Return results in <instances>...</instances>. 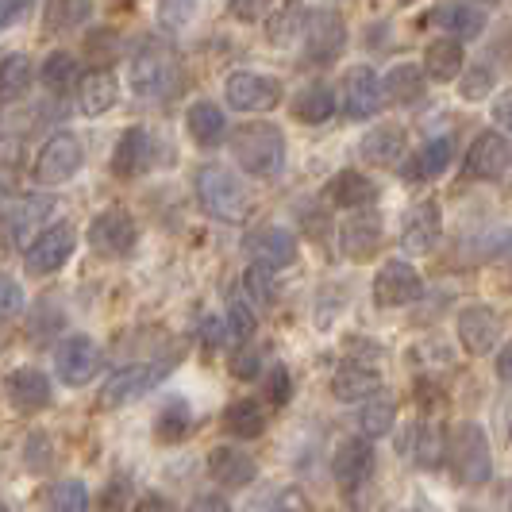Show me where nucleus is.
I'll return each instance as SVG.
<instances>
[{"label": "nucleus", "instance_id": "nucleus-30", "mask_svg": "<svg viewBox=\"0 0 512 512\" xmlns=\"http://www.w3.org/2000/svg\"><path fill=\"white\" fill-rule=\"evenodd\" d=\"M328 201H332L335 208H366L378 201V185L366 178V174H359V170H339L332 181H328Z\"/></svg>", "mask_w": 512, "mask_h": 512}, {"label": "nucleus", "instance_id": "nucleus-32", "mask_svg": "<svg viewBox=\"0 0 512 512\" xmlns=\"http://www.w3.org/2000/svg\"><path fill=\"white\" fill-rule=\"evenodd\" d=\"M424 70L428 77H436V81H455L459 70H466V47H462V39H436V43H428V51H424Z\"/></svg>", "mask_w": 512, "mask_h": 512}, {"label": "nucleus", "instance_id": "nucleus-27", "mask_svg": "<svg viewBox=\"0 0 512 512\" xmlns=\"http://www.w3.org/2000/svg\"><path fill=\"white\" fill-rule=\"evenodd\" d=\"M362 162L370 166H397L405 158V128L397 124H382V128L366 131L359 143Z\"/></svg>", "mask_w": 512, "mask_h": 512}, {"label": "nucleus", "instance_id": "nucleus-3", "mask_svg": "<svg viewBox=\"0 0 512 512\" xmlns=\"http://www.w3.org/2000/svg\"><path fill=\"white\" fill-rule=\"evenodd\" d=\"M231 154L235 162L255 174V178H278L285 170V135L274 124H243L231 135Z\"/></svg>", "mask_w": 512, "mask_h": 512}, {"label": "nucleus", "instance_id": "nucleus-9", "mask_svg": "<svg viewBox=\"0 0 512 512\" xmlns=\"http://www.w3.org/2000/svg\"><path fill=\"white\" fill-rule=\"evenodd\" d=\"M81 162H85L81 143H77L70 131H58V135H51L39 147L31 174H35V181H43V185H62V181H70L81 170Z\"/></svg>", "mask_w": 512, "mask_h": 512}, {"label": "nucleus", "instance_id": "nucleus-15", "mask_svg": "<svg viewBox=\"0 0 512 512\" xmlns=\"http://www.w3.org/2000/svg\"><path fill=\"white\" fill-rule=\"evenodd\" d=\"M420 297H424V278L412 270L409 262L393 258L374 274V301L382 308H405Z\"/></svg>", "mask_w": 512, "mask_h": 512}, {"label": "nucleus", "instance_id": "nucleus-11", "mask_svg": "<svg viewBox=\"0 0 512 512\" xmlns=\"http://www.w3.org/2000/svg\"><path fill=\"white\" fill-rule=\"evenodd\" d=\"M455 332H459V343L466 347V355L486 359L489 351L497 347V339H501V312L489 305L459 308V316H455Z\"/></svg>", "mask_w": 512, "mask_h": 512}, {"label": "nucleus", "instance_id": "nucleus-21", "mask_svg": "<svg viewBox=\"0 0 512 512\" xmlns=\"http://www.w3.org/2000/svg\"><path fill=\"white\" fill-rule=\"evenodd\" d=\"M154 139L147 128H128L120 135V143H116V151H112V174H120V178H139L143 170H151L154 162Z\"/></svg>", "mask_w": 512, "mask_h": 512}, {"label": "nucleus", "instance_id": "nucleus-52", "mask_svg": "<svg viewBox=\"0 0 512 512\" xmlns=\"http://www.w3.org/2000/svg\"><path fill=\"white\" fill-rule=\"evenodd\" d=\"M258 366H262V355H258L255 347H239V351L231 355V374H235V378H243V382H251V378H255Z\"/></svg>", "mask_w": 512, "mask_h": 512}, {"label": "nucleus", "instance_id": "nucleus-37", "mask_svg": "<svg viewBox=\"0 0 512 512\" xmlns=\"http://www.w3.org/2000/svg\"><path fill=\"white\" fill-rule=\"evenodd\" d=\"M355 424H359L362 439H382L393 432L397 424V405L389 397H370L359 412H355Z\"/></svg>", "mask_w": 512, "mask_h": 512}, {"label": "nucleus", "instance_id": "nucleus-8", "mask_svg": "<svg viewBox=\"0 0 512 512\" xmlns=\"http://www.w3.org/2000/svg\"><path fill=\"white\" fill-rule=\"evenodd\" d=\"M135 243H139V228H135V220H131L128 208H104L93 216V224H89V247L104 258H124L135 251Z\"/></svg>", "mask_w": 512, "mask_h": 512}, {"label": "nucleus", "instance_id": "nucleus-34", "mask_svg": "<svg viewBox=\"0 0 512 512\" xmlns=\"http://www.w3.org/2000/svg\"><path fill=\"white\" fill-rule=\"evenodd\" d=\"M447 166H451V139H428L420 151L412 154V162H405L401 174L409 181H436Z\"/></svg>", "mask_w": 512, "mask_h": 512}, {"label": "nucleus", "instance_id": "nucleus-45", "mask_svg": "<svg viewBox=\"0 0 512 512\" xmlns=\"http://www.w3.org/2000/svg\"><path fill=\"white\" fill-rule=\"evenodd\" d=\"M20 459H24V466L31 470V474H51V466H54V439L47 436V432H27Z\"/></svg>", "mask_w": 512, "mask_h": 512}, {"label": "nucleus", "instance_id": "nucleus-17", "mask_svg": "<svg viewBox=\"0 0 512 512\" xmlns=\"http://www.w3.org/2000/svg\"><path fill=\"white\" fill-rule=\"evenodd\" d=\"M385 104V81L370 66H355L347 70V81H343V108L351 120H370L378 116Z\"/></svg>", "mask_w": 512, "mask_h": 512}, {"label": "nucleus", "instance_id": "nucleus-13", "mask_svg": "<svg viewBox=\"0 0 512 512\" xmlns=\"http://www.w3.org/2000/svg\"><path fill=\"white\" fill-rule=\"evenodd\" d=\"M347 47V24L335 8H316L312 20H308V35H305V58L312 66H328L335 62Z\"/></svg>", "mask_w": 512, "mask_h": 512}, {"label": "nucleus", "instance_id": "nucleus-59", "mask_svg": "<svg viewBox=\"0 0 512 512\" xmlns=\"http://www.w3.org/2000/svg\"><path fill=\"white\" fill-rule=\"evenodd\" d=\"M497 378L505 385H512V339L497 351Z\"/></svg>", "mask_w": 512, "mask_h": 512}, {"label": "nucleus", "instance_id": "nucleus-26", "mask_svg": "<svg viewBox=\"0 0 512 512\" xmlns=\"http://www.w3.org/2000/svg\"><path fill=\"white\" fill-rule=\"evenodd\" d=\"M308 20H312V12H308L305 4L285 0L282 8H274L270 20H266V39H270V47H293V43H301L308 35Z\"/></svg>", "mask_w": 512, "mask_h": 512}, {"label": "nucleus", "instance_id": "nucleus-22", "mask_svg": "<svg viewBox=\"0 0 512 512\" xmlns=\"http://www.w3.org/2000/svg\"><path fill=\"white\" fill-rule=\"evenodd\" d=\"M447 447H451V436L439 428L436 420H420L409 428V439H405V451L409 459L420 466V470H439L447 462Z\"/></svg>", "mask_w": 512, "mask_h": 512}, {"label": "nucleus", "instance_id": "nucleus-44", "mask_svg": "<svg viewBox=\"0 0 512 512\" xmlns=\"http://www.w3.org/2000/svg\"><path fill=\"white\" fill-rule=\"evenodd\" d=\"M497 89V70L486 66V62H478V66H466L459 77V97L470 104L478 101H489V93Z\"/></svg>", "mask_w": 512, "mask_h": 512}, {"label": "nucleus", "instance_id": "nucleus-25", "mask_svg": "<svg viewBox=\"0 0 512 512\" xmlns=\"http://www.w3.org/2000/svg\"><path fill=\"white\" fill-rule=\"evenodd\" d=\"M51 197H24V201H16V205H8L4 212V231H8V243H16V247H31L27 243V235L39 228L47 216H51Z\"/></svg>", "mask_w": 512, "mask_h": 512}, {"label": "nucleus", "instance_id": "nucleus-20", "mask_svg": "<svg viewBox=\"0 0 512 512\" xmlns=\"http://www.w3.org/2000/svg\"><path fill=\"white\" fill-rule=\"evenodd\" d=\"M382 239H385L382 216L378 212H362V216H351L339 228V251L351 258V262H362V258L378 255Z\"/></svg>", "mask_w": 512, "mask_h": 512}, {"label": "nucleus", "instance_id": "nucleus-39", "mask_svg": "<svg viewBox=\"0 0 512 512\" xmlns=\"http://www.w3.org/2000/svg\"><path fill=\"white\" fill-rule=\"evenodd\" d=\"M39 509L43 512H89V493L81 482L66 478V482H51L39 497Z\"/></svg>", "mask_w": 512, "mask_h": 512}, {"label": "nucleus", "instance_id": "nucleus-14", "mask_svg": "<svg viewBox=\"0 0 512 512\" xmlns=\"http://www.w3.org/2000/svg\"><path fill=\"white\" fill-rule=\"evenodd\" d=\"M243 255L262 270H285L297 262V239L285 228H255L243 235Z\"/></svg>", "mask_w": 512, "mask_h": 512}, {"label": "nucleus", "instance_id": "nucleus-12", "mask_svg": "<svg viewBox=\"0 0 512 512\" xmlns=\"http://www.w3.org/2000/svg\"><path fill=\"white\" fill-rule=\"evenodd\" d=\"M224 97L235 112H270L285 97V85L266 74H231L224 85Z\"/></svg>", "mask_w": 512, "mask_h": 512}, {"label": "nucleus", "instance_id": "nucleus-54", "mask_svg": "<svg viewBox=\"0 0 512 512\" xmlns=\"http://www.w3.org/2000/svg\"><path fill=\"white\" fill-rule=\"evenodd\" d=\"M31 4L35 0H0V24L12 27L16 20H24L27 12H31Z\"/></svg>", "mask_w": 512, "mask_h": 512}, {"label": "nucleus", "instance_id": "nucleus-24", "mask_svg": "<svg viewBox=\"0 0 512 512\" xmlns=\"http://www.w3.org/2000/svg\"><path fill=\"white\" fill-rule=\"evenodd\" d=\"M382 389V374L374 366H339L332 374V397L335 401H347V405H366L370 397H378Z\"/></svg>", "mask_w": 512, "mask_h": 512}, {"label": "nucleus", "instance_id": "nucleus-49", "mask_svg": "<svg viewBox=\"0 0 512 512\" xmlns=\"http://www.w3.org/2000/svg\"><path fill=\"white\" fill-rule=\"evenodd\" d=\"M243 293H247V301L251 305H274V289H270V270H262V266H251L247 274H243Z\"/></svg>", "mask_w": 512, "mask_h": 512}, {"label": "nucleus", "instance_id": "nucleus-28", "mask_svg": "<svg viewBox=\"0 0 512 512\" xmlns=\"http://www.w3.org/2000/svg\"><path fill=\"white\" fill-rule=\"evenodd\" d=\"M185 128H189L197 147H220L224 135H228V116H224L220 104L197 101L189 104V112H185Z\"/></svg>", "mask_w": 512, "mask_h": 512}, {"label": "nucleus", "instance_id": "nucleus-56", "mask_svg": "<svg viewBox=\"0 0 512 512\" xmlns=\"http://www.w3.org/2000/svg\"><path fill=\"white\" fill-rule=\"evenodd\" d=\"M185 512H231V505L220 497V493H201V497L189 501V509Z\"/></svg>", "mask_w": 512, "mask_h": 512}, {"label": "nucleus", "instance_id": "nucleus-16", "mask_svg": "<svg viewBox=\"0 0 512 512\" xmlns=\"http://www.w3.org/2000/svg\"><path fill=\"white\" fill-rule=\"evenodd\" d=\"M208 478L224 489H243L258 478V459L247 447L235 443H220L208 451Z\"/></svg>", "mask_w": 512, "mask_h": 512}, {"label": "nucleus", "instance_id": "nucleus-23", "mask_svg": "<svg viewBox=\"0 0 512 512\" xmlns=\"http://www.w3.org/2000/svg\"><path fill=\"white\" fill-rule=\"evenodd\" d=\"M51 397H54V385L43 370H35V366H20V370H12V374H8V401H12L20 412L47 409V405H51Z\"/></svg>", "mask_w": 512, "mask_h": 512}, {"label": "nucleus", "instance_id": "nucleus-4", "mask_svg": "<svg viewBox=\"0 0 512 512\" xmlns=\"http://www.w3.org/2000/svg\"><path fill=\"white\" fill-rule=\"evenodd\" d=\"M447 462L459 486H486L493 478V451H489V436L482 424L474 420H459L451 428V447H447Z\"/></svg>", "mask_w": 512, "mask_h": 512}, {"label": "nucleus", "instance_id": "nucleus-36", "mask_svg": "<svg viewBox=\"0 0 512 512\" xmlns=\"http://www.w3.org/2000/svg\"><path fill=\"white\" fill-rule=\"evenodd\" d=\"M189 428H193V409H189V401H166L158 416H154V436L158 443H181V439L189 436Z\"/></svg>", "mask_w": 512, "mask_h": 512}, {"label": "nucleus", "instance_id": "nucleus-46", "mask_svg": "<svg viewBox=\"0 0 512 512\" xmlns=\"http://www.w3.org/2000/svg\"><path fill=\"white\" fill-rule=\"evenodd\" d=\"M228 328H231V339L235 343H247L258 328V316H255V305L247 301V293H235L228 301Z\"/></svg>", "mask_w": 512, "mask_h": 512}, {"label": "nucleus", "instance_id": "nucleus-18", "mask_svg": "<svg viewBox=\"0 0 512 512\" xmlns=\"http://www.w3.org/2000/svg\"><path fill=\"white\" fill-rule=\"evenodd\" d=\"M443 235V212H439L436 201H420V205L409 208L405 216V228H401V247L409 255H428Z\"/></svg>", "mask_w": 512, "mask_h": 512}, {"label": "nucleus", "instance_id": "nucleus-29", "mask_svg": "<svg viewBox=\"0 0 512 512\" xmlns=\"http://www.w3.org/2000/svg\"><path fill=\"white\" fill-rule=\"evenodd\" d=\"M424 24L447 31L451 39H474V35H482L486 16H482L478 8H466V4H436V8L424 16Z\"/></svg>", "mask_w": 512, "mask_h": 512}, {"label": "nucleus", "instance_id": "nucleus-35", "mask_svg": "<svg viewBox=\"0 0 512 512\" xmlns=\"http://www.w3.org/2000/svg\"><path fill=\"white\" fill-rule=\"evenodd\" d=\"M428 89V74L412 62H397L389 74H385V97L397 104H416Z\"/></svg>", "mask_w": 512, "mask_h": 512}, {"label": "nucleus", "instance_id": "nucleus-10", "mask_svg": "<svg viewBox=\"0 0 512 512\" xmlns=\"http://www.w3.org/2000/svg\"><path fill=\"white\" fill-rule=\"evenodd\" d=\"M512 166V147L501 131H482L470 151H466V162H462V178L470 181H497L505 178Z\"/></svg>", "mask_w": 512, "mask_h": 512}, {"label": "nucleus", "instance_id": "nucleus-43", "mask_svg": "<svg viewBox=\"0 0 512 512\" xmlns=\"http://www.w3.org/2000/svg\"><path fill=\"white\" fill-rule=\"evenodd\" d=\"M93 4L89 0H47V27L51 31H77L89 20Z\"/></svg>", "mask_w": 512, "mask_h": 512}, {"label": "nucleus", "instance_id": "nucleus-33", "mask_svg": "<svg viewBox=\"0 0 512 512\" xmlns=\"http://www.w3.org/2000/svg\"><path fill=\"white\" fill-rule=\"evenodd\" d=\"M266 424H270V416H266V409L258 405V401H251V397H243V401H231L228 409H224V432L235 439H258L262 432H266Z\"/></svg>", "mask_w": 512, "mask_h": 512}, {"label": "nucleus", "instance_id": "nucleus-31", "mask_svg": "<svg viewBox=\"0 0 512 512\" xmlns=\"http://www.w3.org/2000/svg\"><path fill=\"white\" fill-rule=\"evenodd\" d=\"M116 101H120V89H116L112 74L93 70L77 81V112L81 116H104Z\"/></svg>", "mask_w": 512, "mask_h": 512}, {"label": "nucleus", "instance_id": "nucleus-5", "mask_svg": "<svg viewBox=\"0 0 512 512\" xmlns=\"http://www.w3.org/2000/svg\"><path fill=\"white\" fill-rule=\"evenodd\" d=\"M174 370V359H154V362H131V366H120L101 389V409H128L135 401H143L154 385H162Z\"/></svg>", "mask_w": 512, "mask_h": 512}, {"label": "nucleus", "instance_id": "nucleus-2", "mask_svg": "<svg viewBox=\"0 0 512 512\" xmlns=\"http://www.w3.org/2000/svg\"><path fill=\"white\" fill-rule=\"evenodd\" d=\"M193 189H197L201 208H205L212 220H220V224H247V216L255 208L247 185L235 178L231 170H224V166H201Z\"/></svg>", "mask_w": 512, "mask_h": 512}, {"label": "nucleus", "instance_id": "nucleus-51", "mask_svg": "<svg viewBox=\"0 0 512 512\" xmlns=\"http://www.w3.org/2000/svg\"><path fill=\"white\" fill-rule=\"evenodd\" d=\"M128 501H131V482L128 478H112L101 497V512H124Z\"/></svg>", "mask_w": 512, "mask_h": 512}, {"label": "nucleus", "instance_id": "nucleus-19", "mask_svg": "<svg viewBox=\"0 0 512 512\" xmlns=\"http://www.w3.org/2000/svg\"><path fill=\"white\" fill-rule=\"evenodd\" d=\"M370 470H374V447H370V439L355 436V439H343L335 447L332 474L343 489H359L370 478Z\"/></svg>", "mask_w": 512, "mask_h": 512}, {"label": "nucleus", "instance_id": "nucleus-1", "mask_svg": "<svg viewBox=\"0 0 512 512\" xmlns=\"http://www.w3.org/2000/svg\"><path fill=\"white\" fill-rule=\"evenodd\" d=\"M181 85V54L170 39L147 35L131 54V89L147 101H162Z\"/></svg>", "mask_w": 512, "mask_h": 512}, {"label": "nucleus", "instance_id": "nucleus-38", "mask_svg": "<svg viewBox=\"0 0 512 512\" xmlns=\"http://www.w3.org/2000/svg\"><path fill=\"white\" fill-rule=\"evenodd\" d=\"M332 112H335V93L324 81L301 89L297 101H293V116H297L301 124H324V120H332Z\"/></svg>", "mask_w": 512, "mask_h": 512}, {"label": "nucleus", "instance_id": "nucleus-60", "mask_svg": "<svg viewBox=\"0 0 512 512\" xmlns=\"http://www.w3.org/2000/svg\"><path fill=\"white\" fill-rule=\"evenodd\" d=\"M505 424H509V439H512V401H509V409H505Z\"/></svg>", "mask_w": 512, "mask_h": 512}, {"label": "nucleus", "instance_id": "nucleus-7", "mask_svg": "<svg viewBox=\"0 0 512 512\" xmlns=\"http://www.w3.org/2000/svg\"><path fill=\"white\" fill-rule=\"evenodd\" d=\"M104 370V351L89 339V335H70L54 347V374L58 382L77 389V385H89Z\"/></svg>", "mask_w": 512, "mask_h": 512}, {"label": "nucleus", "instance_id": "nucleus-40", "mask_svg": "<svg viewBox=\"0 0 512 512\" xmlns=\"http://www.w3.org/2000/svg\"><path fill=\"white\" fill-rule=\"evenodd\" d=\"M31 77H35V66H31L27 54H4V70H0V93H4V104H16L20 97H27Z\"/></svg>", "mask_w": 512, "mask_h": 512}, {"label": "nucleus", "instance_id": "nucleus-41", "mask_svg": "<svg viewBox=\"0 0 512 512\" xmlns=\"http://www.w3.org/2000/svg\"><path fill=\"white\" fill-rule=\"evenodd\" d=\"M39 81L51 89V93H66L77 77V58L70 51H51L47 54V62H43V70H39Z\"/></svg>", "mask_w": 512, "mask_h": 512}, {"label": "nucleus", "instance_id": "nucleus-48", "mask_svg": "<svg viewBox=\"0 0 512 512\" xmlns=\"http://www.w3.org/2000/svg\"><path fill=\"white\" fill-rule=\"evenodd\" d=\"M289 397H293L289 366H285V362H274V366L266 370V401H270L274 409H282V405H289Z\"/></svg>", "mask_w": 512, "mask_h": 512}, {"label": "nucleus", "instance_id": "nucleus-53", "mask_svg": "<svg viewBox=\"0 0 512 512\" xmlns=\"http://www.w3.org/2000/svg\"><path fill=\"white\" fill-rule=\"evenodd\" d=\"M228 8H231V16L235 20H262L270 8H274V0H228Z\"/></svg>", "mask_w": 512, "mask_h": 512}, {"label": "nucleus", "instance_id": "nucleus-50", "mask_svg": "<svg viewBox=\"0 0 512 512\" xmlns=\"http://www.w3.org/2000/svg\"><path fill=\"white\" fill-rule=\"evenodd\" d=\"M228 339H231L228 316H205V324H201V343H205L208 351H220Z\"/></svg>", "mask_w": 512, "mask_h": 512}, {"label": "nucleus", "instance_id": "nucleus-47", "mask_svg": "<svg viewBox=\"0 0 512 512\" xmlns=\"http://www.w3.org/2000/svg\"><path fill=\"white\" fill-rule=\"evenodd\" d=\"M85 54H89V66H97V70H104V66H112V58L120 54V35L116 31H93L89 39H85Z\"/></svg>", "mask_w": 512, "mask_h": 512}, {"label": "nucleus", "instance_id": "nucleus-62", "mask_svg": "<svg viewBox=\"0 0 512 512\" xmlns=\"http://www.w3.org/2000/svg\"><path fill=\"white\" fill-rule=\"evenodd\" d=\"M478 4H497V0H478Z\"/></svg>", "mask_w": 512, "mask_h": 512}, {"label": "nucleus", "instance_id": "nucleus-58", "mask_svg": "<svg viewBox=\"0 0 512 512\" xmlns=\"http://www.w3.org/2000/svg\"><path fill=\"white\" fill-rule=\"evenodd\" d=\"M131 512H178L162 493H143L135 505H131Z\"/></svg>", "mask_w": 512, "mask_h": 512}, {"label": "nucleus", "instance_id": "nucleus-57", "mask_svg": "<svg viewBox=\"0 0 512 512\" xmlns=\"http://www.w3.org/2000/svg\"><path fill=\"white\" fill-rule=\"evenodd\" d=\"M24 305V293H20V282L16 278H4V320H12Z\"/></svg>", "mask_w": 512, "mask_h": 512}, {"label": "nucleus", "instance_id": "nucleus-42", "mask_svg": "<svg viewBox=\"0 0 512 512\" xmlns=\"http://www.w3.org/2000/svg\"><path fill=\"white\" fill-rule=\"evenodd\" d=\"M251 512H312V501L305 497V489L278 486V489H266L255 505H251Z\"/></svg>", "mask_w": 512, "mask_h": 512}, {"label": "nucleus", "instance_id": "nucleus-55", "mask_svg": "<svg viewBox=\"0 0 512 512\" xmlns=\"http://www.w3.org/2000/svg\"><path fill=\"white\" fill-rule=\"evenodd\" d=\"M493 124L501 131H512V89H505V93L493 101Z\"/></svg>", "mask_w": 512, "mask_h": 512}, {"label": "nucleus", "instance_id": "nucleus-61", "mask_svg": "<svg viewBox=\"0 0 512 512\" xmlns=\"http://www.w3.org/2000/svg\"><path fill=\"white\" fill-rule=\"evenodd\" d=\"M459 512H482V509H474V505H466V509H459Z\"/></svg>", "mask_w": 512, "mask_h": 512}, {"label": "nucleus", "instance_id": "nucleus-6", "mask_svg": "<svg viewBox=\"0 0 512 512\" xmlns=\"http://www.w3.org/2000/svg\"><path fill=\"white\" fill-rule=\"evenodd\" d=\"M74 247H77L74 224L58 220V224H51V228L39 231V235L31 239V247L24 251V270L31 278H51V274H58V270L70 262Z\"/></svg>", "mask_w": 512, "mask_h": 512}]
</instances>
